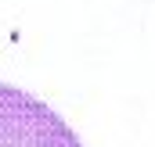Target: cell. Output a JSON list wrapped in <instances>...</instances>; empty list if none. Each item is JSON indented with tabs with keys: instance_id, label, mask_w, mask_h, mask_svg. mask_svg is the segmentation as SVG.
Listing matches in <instances>:
<instances>
[{
	"instance_id": "6da1fadb",
	"label": "cell",
	"mask_w": 155,
	"mask_h": 147,
	"mask_svg": "<svg viewBox=\"0 0 155 147\" xmlns=\"http://www.w3.org/2000/svg\"><path fill=\"white\" fill-rule=\"evenodd\" d=\"M0 147H83L69 122L33 93L0 83Z\"/></svg>"
}]
</instances>
